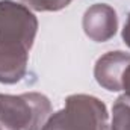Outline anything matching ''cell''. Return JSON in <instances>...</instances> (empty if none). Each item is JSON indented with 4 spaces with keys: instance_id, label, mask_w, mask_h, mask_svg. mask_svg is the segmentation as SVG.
I'll use <instances>...</instances> for the list:
<instances>
[{
    "instance_id": "ba28073f",
    "label": "cell",
    "mask_w": 130,
    "mask_h": 130,
    "mask_svg": "<svg viewBox=\"0 0 130 130\" xmlns=\"http://www.w3.org/2000/svg\"><path fill=\"white\" fill-rule=\"evenodd\" d=\"M121 91H124V94L130 97V64L126 67L121 77Z\"/></svg>"
},
{
    "instance_id": "277c9868",
    "label": "cell",
    "mask_w": 130,
    "mask_h": 130,
    "mask_svg": "<svg viewBox=\"0 0 130 130\" xmlns=\"http://www.w3.org/2000/svg\"><path fill=\"white\" fill-rule=\"evenodd\" d=\"M82 24L88 38L95 42H106L117 33L118 17L112 6L95 3L85 11Z\"/></svg>"
},
{
    "instance_id": "5b68a950",
    "label": "cell",
    "mask_w": 130,
    "mask_h": 130,
    "mask_svg": "<svg viewBox=\"0 0 130 130\" xmlns=\"http://www.w3.org/2000/svg\"><path fill=\"white\" fill-rule=\"evenodd\" d=\"M130 64V55L126 52H109L98 58L94 67V77L100 86L107 91H121V77Z\"/></svg>"
},
{
    "instance_id": "8992f818",
    "label": "cell",
    "mask_w": 130,
    "mask_h": 130,
    "mask_svg": "<svg viewBox=\"0 0 130 130\" xmlns=\"http://www.w3.org/2000/svg\"><path fill=\"white\" fill-rule=\"evenodd\" d=\"M110 130H130V97L126 94L113 103Z\"/></svg>"
},
{
    "instance_id": "3957f363",
    "label": "cell",
    "mask_w": 130,
    "mask_h": 130,
    "mask_svg": "<svg viewBox=\"0 0 130 130\" xmlns=\"http://www.w3.org/2000/svg\"><path fill=\"white\" fill-rule=\"evenodd\" d=\"M50 115L52 104L44 94H0V120L14 129L41 130Z\"/></svg>"
},
{
    "instance_id": "6da1fadb",
    "label": "cell",
    "mask_w": 130,
    "mask_h": 130,
    "mask_svg": "<svg viewBox=\"0 0 130 130\" xmlns=\"http://www.w3.org/2000/svg\"><path fill=\"white\" fill-rule=\"evenodd\" d=\"M41 130H110L109 113L103 101L86 94H74L65 107L52 113Z\"/></svg>"
},
{
    "instance_id": "52a82bcc",
    "label": "cell",
    "mask_w": 130,
    "mask_h": 130,
    "mask_svg": "<svg viewBox=\"0 0 130 130\" xmlns=\"http://www.w3.org/2000/svg\"><path fill=\"white\" fill-rule=\"evenodd\" d=\"M27 8L33 11L50 12V11H61L67 8L73 0H21Z\"/></svg>"
},
{
    "instance_id": "30bf717a",
    "label": "cell",
    "mask_w": 130,
    "mask_h": 130,
    "mask_svg": "<svg viewBox=\"0 0 130 130\" xmlns=\"http://www.w3.org/2000/svg\"><path fill=\"white\" fill-rule=\"evenodd\" d=\"M0 130H17V129H14V127L8 126L5 121H2V120H0Z\"/></svg>"
},
{
    "instance_id": "9c48e42d",
    "label": "cell",
    "mask_w": 130,
    "mask_h": 130,
    "mask_svg": "<svg viewBox=\"0 0 130 130\" xmlns=\"http://www.w3.org/2000/svg\"><path fill=\"white\" fill-rule=\"evenodd\" d=\"M123 41L126 42L127 47H130V14L127 17L126 24H124V29H123Z\"/></svg>"
},
{
    "instance_id": "7a4b0ae2",
    "label": "cell",
    "mask_w": 130,
    "mask_h": 130,
    "mask_svg": "<svg viewBox=\"0 0 130 130\" xmlns=\"http://www.w3.org/2000/svg\"><path fill=\"white\" fill-rule=\"evenodd\" d=\"M36 30L38 20L26 5L0 0V50L29 53Z\"/></svg>"
}]
</instances>
